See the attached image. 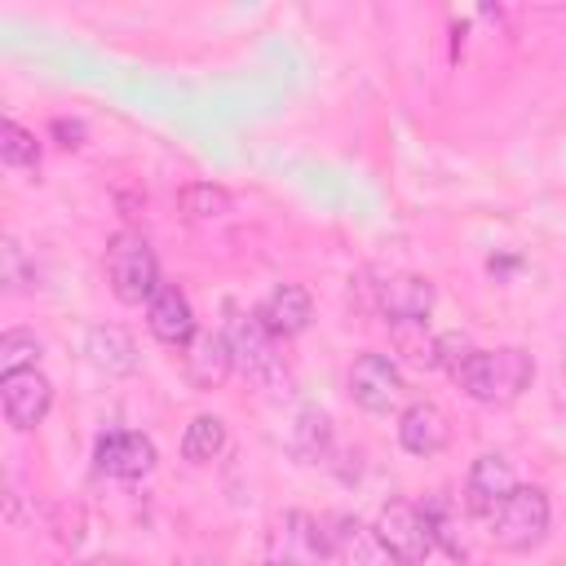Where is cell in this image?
Segmentation results:
<instances>
[{
  "instance_id": "ffe728a7",
  "label": "cell",
  "mask_w": 566,
  "mask_h": 566,
  "mask_svg": "<svg viewBox=\"0 0 566 566\" xmlns=\"http://www.w3.org/2000/svg\"><path fill=\"white\" fill-rule=\"evenodd\" d=\"M221 447H226V424H221V416H195L190 424H186V433H181V455L190 460V464H208V460H217L221 455Z\"/></svg>"
},
{
  "instance_id": "603a6c76",
  "label": "cell",
  "mask_w": 566,
  "mask_h": 566,
  "mask_svg": "<svg viewBox=\"0 0 566 566\" xmlns=\"http://www.w3.org/2000/svg\"><path fill=\"white\" fill-rule=\"evenodd\" d=\"M327 438H332L327 416H323V411H314V407H305V411L296 416V424H292V447H296L301 455L318 460V455L327 451Z\"/></svg>"
},
{
  "instance_id": "5bb4252c",
  "label": "cell",
  "mask_w": 566,
  "mask_h": 566,
  "mask_svg": "<svg viewBox=\"0 0 566 566\" xmlns=\"http://www.w3.org/2000/svg\"><path fill=\"white\" fill-rule=\"evenodd\" d=\"M256 318L265 323V332L270 336H301L305 327H310V318H314V301H310V292L301 287V283H279L265 301H261V310H256Z\"/></svg>"
},
{
  "instance_id": "52a82bcc",
  "label": "cell",
  "mask_w": 566,
  "mask_h": 566,
  "mask_svg": "<svg viewBox=\"0 0 566 566\" xmlns=\"http://www.w3.org/2000/svg\"><path fill=\"white\" fill-rule=\"evenodd\" d=\"M349 398L371 411V416H385L389 407H398L402 398V371L389 354H363L354 367H349Z\"/></svg>"
},
{
  "instance_id": "7a4b0ae2",
  "label": "cell",
  "mask_w": 566,
  "mask_h": 566,
  "mask_svg": "<svg viewBox=\"0 0 566 566\" xmlns=\"http://www.w3.org/2000/svg\"><path fill=\"white\" fill-rule=\"evenodd\" d=\"M106 283L124 305H142L159 292V261L155 248L137 230H119L106 243Z\"/></svg>"
},
{
  "instance_id": "7c38bea8",
  "label": "cell",
  "mask_w": 566,
  "mask_h": 566,
  "mask_svg": "<svg viewBox=\"0 0 566 566\" xmlns=\"http://www.w3.org/2000/svg\"><path fill=\"white\" fill-rule=\"evenodd\" d=\"M181 367H186V380L195 389H221L226 376L234 371V354H230L226 332H195L186 354H181Z\"/></svg>"
},
{
  "instance_id": "277c9868",
  "label": "cell",
  "mask_w": 566,
  "mask_h": 566,
  "mask_svg": "<svg viewBox=\"0 0 566 566\" xmlns=\"http://www.w3.org/2000/svg\"><path fill=\"white\" fill-rule=\"evenodd\" d=\"M226 340H230L234 367H239L248 380H256L261 389H279V385H287L283 358L274 354V336L265 332V323H261L256 314L230 310V323H226Z\"/></svg>"
},
{
  "instance_id": "7402d4cb",
  "label": "cell",
  "mask_w": 566,
  "mask_h": 566,
  "mask_svg": "<svg viewBox=\"0 0 566 566\" xmlns=\"http://www.w3.org/2000/svg\"><path fill=\"white\" fill-rule=\"evenodd\" d=\"M40 363V340L31 332H4L0 336V376L31 371Z\"/></svg>"
},
{
  "instance_id": "d4e9b609",
  "label": "cell",
  "mask_w": 566,
  "mask_h": 566,
  "mask_svg": "<svg viewBox=\"0 0 566 566\" xmlns=\"http://www.w3.org/2000/svg\"><path fill=\"white\" fill-rule=\"evenodd\" d=\"M0 283H4V292H22V283H27V261L13 239L0 243Z\"/></svg>"
},
{
  "instance_id": "5b68a950",
  "label": "cell",
  "mask_w": 566,
  "mask_h": 566,
  "mask_svg": "<svg viewBox=\"0 0 566 566\" xmlns=\"http://www.w3.org/2000/svg\"><path fill=\"white\" fill-rule=\"evenodd\" d=\"M371 531H376L380 548L389 553V562H398V566H424L433 553V531L424 522V509H416L407 500H389Z\"/></svg>"
},
{
  "instance_id": "2e32d148",
  "label": "cell",
  "mask_w": 566,
  "mask_h": 566,
  "mask_svg": "<svg viewBox=\"0 0 566 566\" xmlns=\"http://www.w3.org/2000/svg\"><path fill=\"white\" fill-rule=\"evenodd\" d=\"M84 358L106 376H133L137 371V345L115 323H93L84 332Z\"/></svg>"
},
{
  "instance_id": "cb8c5ba5",
  "label": "cell",
  "mask_w": 566,
  "mask_h": 566,
  "mask_svg": "<svg viewBox=\"0 0 566 566\" xmlns=\"http://www.w3.org/2000/svg\"><path fill=\"white\" fill-rule=\"evenodd\" d=\"M473 354H478V345H473L464 332H447V336H438V340H433V363H438V367H447L451 376H460V367H464Z\"/></svg>"
},
{
  "instance_id": "d6986e66",
  "label": "cell",
  "mask_w": 566,
  "mask_h": 566,
  "mask_svg": "<svg viewBox=\"0 0 566 566\" xmlns=\"http://www.w3.org/2000/svg\"><path fill=\"white\" fill-rule=\"evenodd\" d=\"M177 208H181L186 221H221V217L234 208V199H230L226 186L195 181V186H186V190L177 195Z\"/></svg>"
},
{
  "instance_id": "ac0fdd59",
  "label": "cell",
  "mask_w": 566,
  "mask_h": 566,
  "mask_svg": "<svg viewBox=\"0 0 566 566\" xmlns=\"http://www.w3.org/2000/svg\"><path fill=\"white\" fill-rule=\"evenodd\" d=\"M424 522H429V531H433V544H442L451 557H464V553H469L464 517H460V509L451 504L447 491H438V495L424 504Z\"/></svg>"
},
{
  "instance_id": "ba28073f",
  "label": "cell",
  "mask_w": 566,
  "mask_h": 566,
  "mask_svg": "<svg viewBox=\"0 0 566 566\" xmlns=\"http://www.w3.org/2000/svg\"><path fill=\"white\" fill-rule=\"evenodd\" d=\"M0 407H4V420L9 429L27 433L35 429L49 407H53V385L31 367V371H13V376H0Z\"/></svg>"
},
{
  "instance_id": "3957f363",
  "label": "cell",
  "mask_w": 566,
  "mask_h": 566,
  "mask_svg": "<svg viewBox=\"0 0 566 566\" xmlns=\"http://www.w3.org/2000/svg\"><path fill=\"white\" fill-rule=\"evenodd\" d=\"M491 544L504 553H526L548 535V495L539 486H517L491 517Z\"/></svg>"
},
{
  "instance_id": "9a60e30c",
  "label": "cell",
  "mask_w": 566,
  "mask_h": 566,
  "mask_svg": "<svg viewBox=\"0 0 566 566\" xmlns=\"http://www.w3.org/2000/svg\"><path fill=\"white\" fill-rule=\"evenodd\" d=\"M398 442L411 451V455H438L447 442H451V420L438 402H411L402 416H398Z\"/></svg>"
},
{
  "instance_id": "4fadbf2b",
  "label": "cell",
  "mask_w": 566,
  "mask_h": 566,
  "mask_svg": "<svg viewBox=\"0 0 566 566\" xmlns=\"http://www.w3.org/2000/svg\"><path fill=\"white\" fill-rule=\"evenodd\" d=\"M146 327L155 340L164 345H190L195 336V314H190V301L181 287L172 283H159V292L146 301Z\"/></svg>"
},
{
  "instance_id": "4316f807",
  "label": "cell",
  "mask_w": 566,
  "mask_h": 566,
  "mask_svg": "<svg viewBox=\"0 0 566 566\" xmlns=\"http://www.w3.org/2000/svg\"><path fill=\"white\" fill-rule=\"evenodd\" d=\"M84 566H128V562H119V557H93V562H84Z\"/></svg>"
},
{
  "instance_id": "83f0119b",
  "label": "cell",
  "mask_w": 566,
  "mask_h": 566,
  "mask_svg": "<svg viewBox=\"0 0 566 566\" xmlns=\"http://www.w3.org/2000/svg\"><path fill=\"white\" fill-rule=\"evenodd\" d=\"M562 371H566V354H562Z\"/></svg>"
},
{
  "instance_id": "44dd1931",
  "label": "cell",
  "mask_w": 566,
  "mask_h": 566,
  "mask_svg": "<svg viewBox=\"0 0 566 566\" xmlns=\"http://www.w3.org/2000/svg\"><path fill=\"white\" fill-rule=\"evenodd\" d=\"M0 159H4L9 168H35V164H40V142H35V133H27L22 124L4 119V124H0Z\"/></svg>"
},
{
  "instance_id": "6da1fadb",
  "label": "cell",
  "mask_w": 566,
  "mask_h": 566,
  "mask_svg": "<svg viewBox=\"0 0 566 566\" xmlns=\"http://www.w3.org/2000/svg\"><path fill=\"white\" fill-rule=\"evenodd\" d=\"M531 376H535V363L526 349L517 345H500V349H478L464 367H460V389L482 402V407H509L517 402L526 389H531Z\"/></svg>"
},
{
  "instance_id": "9c48e42d",
  "label": "cell",
  "mask_w": 566,
  "mask_h": 566,
  "mask_svg": "<svg viewBox=\"0 0 566 566\" xmlns=\"http://www.w3.org/2000/svg\"><path fill=\"white\" fill-rule=\"evenodd\" d=\"M433 301H438V292L424 274H389L385 283H376V310L398 327L424 323Z\"/></svg>"
},
{
  "instance_id": "8fae6325",
  "label": "cell",
  "mask_w": 566,
  "mask_h": 566,
  "mask_svg": "<svg viewBox=\"0 0 566 566\" xmlns=\"http://www.w3.org/2000/svg\"><path fill=\"white\" fill-rule=\"evenodd\" d=\"M517 491V478H513V464L495 451L478 455L469 464V478H464V509L478 513V517H491L509 495Z\"/></svg>"
},
{
  "instance_id": "e0dca14e",
  "label": "cell",
  "mask_w": 566,
  "mask_h": 566,
  "mask_svg": "<svg viewBox=\"0 0 566 566\" xmlns=\"http://www.w3.org/2000/svg\"><path fill=\"white\" fill-rule=\"evenodd\" d=\"M323 526H327L332 557H345L349 566H354V553H358V566H380V562H389V553L380 548L376 531H367L363 522H354V517H327Z\"/></svg>"
},
{
  "instance_id": "30bf717a",
  "label": "cell",
  "mask_w": 566,
  "mask_h": 566,
  "mask_svg": "<svg viewBox=\"0 0 566 566\" xmlns=\"http://www.w3.org/2000/svg\"><path fill=\"white\" fill-rule=\"evenodd\" d=\"M93 460H97V473L106 478H146L155 469V442L146 433H133V429H115V433H102L97 447H93Z\"/></svg>"
},
{
  "instance_id": "8992f818",
  "label": "cell",
  "mask_w": 566,
  "mask_h": 566,
  "mask_svg": "<svg viewBox=\"0 0 566 566\" xmlns=\"http://www.w3.org/2000/svg\"><path fill=\"white\" fill-rule=\"evenodd\" d=\"M332 557V544H327V526L310 513H283L270 531V544H265V562L261 566H323Z\"/></svg>"
},
{
  "instance_id": "484cf974",
  "label": "cell",
  "mask_w": 566,
  "mask_h": 566,
  "mask_svg": "<svg viewBox=\"0 0 566 566\" xmlns=\"http://www.w3.org/2000/svg\"><path fill=\"white\" fill-rule=\"evenodd\" d=\"M53 137H62V146H80L84 142V124L80 119H53Z\"/></svg>"
}]
</instances>
